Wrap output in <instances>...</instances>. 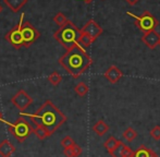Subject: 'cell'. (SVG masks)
Instances as JSON below:
<instances>
[{
	"label": "cell",
	"instance_id": "cell-14",
	"mask_svg": "<svg viewBox=\"0 0 160 157\" xmlns=\"http://www.w3.org/2000/svg\"><path fill=\"white\" fill-rule=\"evenodd\" d=\"M28 0H3V3L10 9L12 12H18L24 4H26Z\"/></svg>",
	"mask_w": 160,
	"mask_h": 157
},
{
	"label": "cell",
	"instance_id": "cell-24",
	"mask_svg": "<svg viewBox=\"0 0 160 157\" xmlns=\"http://www.w3.org/2000/svg\"><path fill=\"white\" fill-rule=\"evenodd\" d=\"M121 157H133L134 156V152L132 151L130 146L125 145L124 143H122L121 145Z\"/></svg>",
	"mask_w": 160,
	"mask_h": 157
},
{
	"label": "cell",
	"instance_id": "cell-9",
	"mask_svg": "<svg viewBox=\"0 0 160 157\" xmlns=\"http://www.w3.org/2000/svg\"><path fill=\"white\" fill-rule=\"evenodd\" d=\"M81 31H82L83 33H85V34L89 35L94 40H96L98 38L103 32L102 28H101L96 21H94V20H89V21L83 26Z\"/></svg>",
	"mask_w": 160,
	"mask_h": 157
},
{
	"label": "cell",
	"instance_id": "cell-16",
	"mask_svg": "<svg viewBox=\"0 0 160 157\" xmlns=\"http://www.w3.org/2000/svg\"><path fill=\"white\" fill-rule=\"evenodd\" d=\"M63 154L65 157H78L82 154V147L78 144H74L73 146L64 149Z\"/></svg>",
	"mask_w": 160,
	"mask_h": 157
},
{
	"label": "cell",
	"instance_id": "cell-15",
	"mask_svg": "<svg viewBox=\"0 0 160 157\" xmlns=\"http://www.w3.org/2000/svg\"><path fill=\"white\" fill-rule=\"evenodd\" d=\"M93 131L95 132L97 135L102 136L109 131V125H108L103 120H98L95 124L93 125Z\"/></svg>",
	"mask_w": 160,
	"mask_h": 157
},
{
	"label": "cell",
	"instance_id": "cell-17",
	"mask_svg": "<svg viewBox=\"0 0 160 157\" xmlns=\"http://www.w3.org/2000/svg\"><path fill=\"white\" fill-rule=\"evenodd\" d=\"M119 143H120V141L117 140L114 136H109V138L107 139V141L103 143V146H105V149L108 151V153L110 154L112 151H114V149H117V146L119 145Z\"/></svg>",
	"mask_w": 160,
	"mask_h": 157
},
{
	"label": "cell",
	"instance_id": "cell-6",
	"mask_svg": "<svg viewBox=\"0 0 160 157\" xmlns=\"http://www.w3.org/2000/svg\"><path fill=\"white\" fill-rule=\"evenodd\" d=\"M23 18L24 14L22 13L19 26L21 28L22 37H23V47H30L33 43H35L38 39L40 34L30 22H23Z\"/></svg>",
	"mask_w": 160,
	"mask_h": 157
},
{
	"label": "cell",
	"instance_id": "cell-10",
	"mask_svg": "<svg viewBox=\"0 0 160 157\" xmlns=\"http://www.w3.org/2000/svg\"><path fill=\"white\" fill-rule=\"evenodd\" d=\"M142 42L149 49H155L160 44V35L156 31L144 33V35L142 36Z\"/></svg>",
	"mask_w": 160,
	"mask_h": 157
},
{
	"label": "cell",
	"instance_id": "cell-7",
	"mask_svg": "<svg viewBox=\"0 0 160 157\" xmlns=\"http://www.w3.org/2000/svg\"><path fill=\"white\" fill-rule=\"evenodd\" d=\"M11 103L19 109L20 111L23 113L24 110L28 108V107L32 105L33 103V98L26 93L24 89H20L14 96H12L11 98Z\"/></svg>",
	"mask_w": 160,
	"mask_h": 157
},
{
	"label": "cell",
	"instance_id": "cell-28",
	"mask_svg": "<svg viewBox=\"0 0 160 157\" xmlns=\"http://www.w3.org/2000/svg\"><path fill=\"white\" fill-rule=\"evenodd\" d=\"M125 1L128 2L130 6H135V4H137L139 2V0H125Z\"/></svg>",
	"mask_w": 160,
	"mask_h": 157
},
{
	"label": "cell",
	"instance_id": "cell-19",
	"mask_svg": "<svg viewBox=\"0 0 160 157\" xmlns=\"http://www.w3.org/2000/svg\"><path fill=\"white\" fill-rule=\"evenodd\" d=\"M33 133H35L36 136H37L39 140H45V139L48 138V136L52 135V134H51V132L48 131V130H47L46 128H44V127H36L35 129H34Z\"/></svg>",
	"mask_w": 160,
	"mask_h": 157
},
{
	"label": "cell",
	"instance_id": "cell-31",
	"mask_svg": "<svg viewBox=\"0 0 160 157\" xmlns=\"http://www.w3.org/2000/svg\"><path fill=\"white\" fill-rule=\"evenodd\" d=\"M1 120H2V113L0 111V121H1Z\"/></svg>",
	"mask_w": 160,
	"mask_h": 157
},
{
	"label": "cell",
	"instance_id": "cell-1",
	"mask_svg": "<svg viewBox=\"0 0 160 157\" xmlns=\"http://www.w3.org/2000/svg\"><path fill=\"white\" fill-rule=\"evenodd\" d=\"M59 63L70 75L76 78L92 66L93 59L86 53L85 48L78 44L68 49L67 53L59 59Z\"/></svg>",
	"mask_w": 160,
	"mask_h": 157
},
{
	"label": "cell",
	"instance_id": "cell-26",
	"mask_svg": "<svg viewBox=\"0 0 160 157\" xmlns=\"http://www.w3.org/2000/svg\"><path fill=\"white\" fill-rule=\"evenodd\" d=\"M149 135L152 136L154 140L159 141L160 140V125H156L149 131Z\"/></svg>",
	"mask_w": 160,
	"mask_h": 157
},
{
	"label": "cell",
	"instance_id": "cell-13",
	"mask_svg": "<svg viewBox=\"0 0 160 157\" xmlns=\"http://www.w3.org/2000/svg\"><path fill=\"white\" fill-rule=\"evenodd\" d=\"M133 157H158L157 153H155L152 149H148L145 145H141L136 151L134 152Z\"/></svg>",
	"mask_w": 160,
	"mask_h": 157
},
{
	"label": "cell",
	"instance_id": "cell-32",
	"mask_svg": "<svg viewBox=\"0 0 160 157\" xmlns=\"http://www.w3.org/2000/svg\"><path fill=\"white\" fill-rule=\"evenodd\" d=\"M159 45H160V44H159Z\"/></svg>",
	"mask_w": 160,
	"mask_h": 157
},
{
	"label": "cell",
	"instance_id": "cell-30",
	"mask_svg": "<svg viewBox=\"0 0 160 157\" xmlns=\"http://www.w3.org/2000/svg\"><path fill=\"white\" fill-rule=\"evenodd\" d=\"M2 10H3V8H2V6H1V4H0V13L2 12Z\"/></svg>",
	"mask_w": 160,
	"mask_h": 157
},
{
	"label": "cell",
	"instance_id": "cell-22",
	"mask_svg": "<svg viewBox=\"0 0 160 157\" xmlns=\"http://www.w3.org/2000/svg\"><path fill=\"white\" fill-rule=\"evenodd\" d=\"M53 21H55V23L57 24L58 26H60V28H62V26H64L65 24L69 23V20H68L67 17H65L63 13H61V12L57 13V14L55 15Z\"/></svg>",
	"mask_w": 160,
	"mask_h": 157
},
{
	"label": "cell",
	"instance_id": "cell-12",
	"mask_svg": "<svg viewBox=\"0 0 160 157\" xmlns=\"http://www.w3.org/2000/svg\"><path fill=\"white\" fill-rule=\"evenodd\" d=\"M15 152V147L8 140H3L0 143V155L2 157H10Z\"/></svg>",
	"mask_w": 160,
	"mask_h": 157
},
{
	"label": "cell",
	"instance_id": "cell-25",
	"mask_svg": "<svg viewBox=\"0 0 160 157\" xmlns=\"http://www.w3.org/2000/svg\"><path fill=\"white\" fill-rule=\"evenodd\" d=\"M74 144H76V143L74 142L73 139H72L71 136H69V135L64 136V138L61 140V145H62V147H64V149H68V147L73 146Z\"/></svg>",
	"mask_w": 160,
	"mask_h": 157
},
{
	"label": "cell",
	"instance_id": "cell-8",
	"mask_svg": "<svg viewBox=\"0 0 160 157\" xmlns=\"http://www.w3.org/2000/svg\"><path fill=\"white\" fill-rule=\"evenodd\" d=\"M4 38H6V40H8L15 49L23 47V37H22L21 28H20L19 24L17 26H14L11 31H9L6 36H4Z\"/></svg>",
	"mask_w": 160,
	"mask_h": 157
},
{
	"label": "cell",
	"instance_id": "cell-27",
	"mask_svg": "<svg viewBox=\"0 0 160 157\" xmlns=\"http://www.w3.org/2000/svg\"><path fill=\"white\" fill-rule=\"evenodd\" d=\"M122 141H120V143H119V145L117 146V149H114V151H112L111 153H110V155L112 157H121V145H122Z\"/></svg>",
	"mask_w": 160,
	"mask_h": 157
},
{
	"label": "cell",
	"instance_id": "cell-3",
	"mask_svg": "<svg viewBox=\"0 0 160 157\" xmlns=\"http://www.w3.org/2000/svg\"><path fill=\"white\" fill-rule=\"evenodd\" d=\"M81 34H82V31L78 30L75 24L69 21V23L65 24L62 28H59V30L55 32L53 37L68 50L78 44Z\"/></svg>",
	"mask_w": 160,
	"mask_h": 157
},
{
	"label": "cell",
	"instance_id": "cell-18",
	"mask_svg": "<svg viewBox=\"0 0 160 157\" xmlns=\"http://www.w3.org/2000/svg\"><path fill=\"white\" fill-rule=\"evenodd\" d=\"M122 136L125 141H128V143H131L137 138V131L135 129H133L132 127H128L124 130Z\"/></svg>",
	"mask_w": 160,
	"mask_h": 157
},
{
	"label": "cell",
	"instance_id": "cell-11",
	"mask_svg": "<svg viewBox=\"0 0 160 157\" xmlns=\"http://www.w3.org/2000/svg\"><path fill=\"white\" fill-rule=\"evenodd\" d=\"M103 77L107 78L110 83L116 84L121 80V78L123 77V72L118 68L117 66H110L109 68L106 70V72L103 73Z\"/></svg>",
	"mask_w": 160,
	"mask_h": 157
},
{
	"label": "cell",
	"instance_id": "cell-5",
	"mask_svg": "<svg viewBox=\"0 0 160 157\" xmlns=\"http://www.w3.org/2000/svg\"><path fill=\"white\" fill-rule=\"evenodd\" d=\"M9 131L19 142H23L33 133L34 129L26 121V119L20 117L18 120H15V122L9 124Z\"/></svg>",
	"mask_w": 160,
	"mask_h": 157
},
{
	"label": "cell",
	"instance_id": "cell-21",
	"mask_svg": "<svg viewBox=\"0 0 160 157\" xmlns=\"http://www.w3.org/2000/svg\"><path fill=\"white\" fill-rule=\"evenodd\" d=\"M94 42H95V40L92 38L89 35H87L82 32V34H81V36H80V39H78V45L82 46L83 48H87V47L91 46Z\"/></svg>",
	"mask_w": 160,
	"mask_h": 157
},
{
	"label": "cell",
	"instance_id": "cell-4",
	"mask_svg": "<svg viewBox=\"0 0 160 157\" xmlns=\"http://www.w3.org/2000/svg\"><path fill=\"white\" fill-rule=\"evenodd\" d=\"M128 15L134 18L135 25L143 33L156 31V28L159 25V21L157 20V18L154 14H152L149 11H145L142 15H136L131 12H128Z\"/></svg>",
	"mask_w": 160,
	"mask_h": 157
},
{
	"label": "cell",
	"instance_id": "cell-2",
	"mask_svg": "<svg viewBox=\"0 0 160 157\" xmlns=\"http://www.w3.org/2000/svg\"><path fill=\"white\" fill-rule=\"evenodd\" d=\"M36 127H44L53 134L67 121V116L51 100H46L34 115H28Z\"/></svg>",
	"mask_w": 160,
	"mask_h": 157
},
{
	"label": "cell",
	"instance_id": "cell-29",
	"mask_svg": "<svg viewBox=\"0 0 160 157\" xmlns=\"http://www.w3.org/2000/svg\"><path fill=\"white\" fill-rule=\"evenodd\" d=\"M83 1H84L85 3H91V2H93L94 0H83Z\"/></svg>",
	"mask_w": 160,
	"mask_h": 157
},
{
	"label": "cell",
	"instance_id": "cell-23",
	"mask_svg": "<svg viewBox=\"0 0 160 157\" xmlns=\"http://www.w3.org/2000/svg\"><path fill=\"white\" fill-rule=\"evenodd\" d=\"M48 81L53 85V86H58V85L61 83L62 77H61V74H59V73L57 72V71H53V72L48 77Z\"/></svg>",
	"mask_w": 160,
	"mask_h": 157
},
{
	"label": "cell",
	"instance_id": "cell-20",
	"mask_svg": "<svg viewBox=\"0 0 160 157\" xmlns=\"http://www.w3.org/2000/svg\"><path fill=\"white\" fill-rule=\"evenodd\" d=\"M74 91H75V93L78 94V96H81V97H84V96L87 95V93H88L89 87L87 86L86 83L80 82V83H78V84L75 85V87H74Z\"/></svg>",
	"mask_w": 160,
	"mask_h": 157
}]
</instances>
